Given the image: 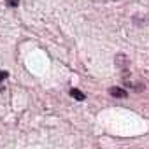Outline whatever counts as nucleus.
<instances>
[{"label":"nucleus","instance_id":"nucleus-1","mask_svg":"<svg viewBox=\"0 0 149 149\" xmlns=\"http://www.w3.org/2000/svg\"><path fill=\"white\" fill-rule=\"evenodd\" d=\"M109 95L114 97V98H126V97H128L126 90H123V88H119V86H112V88H109Z\"/></svg>","mask_w":149,"mask_h":149},{"label":"nucleus","instance_id":"nucleus-2","mask_svg":"<svg viewBox=\"0 0 149 149\" xmlns=\"http://www.w3.org/2000/svg\"><path fill=\"white\" fill-rule=\"evenodd\" d=\"M116 65H118L119 68H125V70H126V68H128V58H126L125 54H118V56H116Z\"/></svg>","mask_w":149,"mask_h":149},{"label":"nucleus","instance_id":"nucleus-3","mask_svg":"<svg viewBox=\"0 0 149 149\" xmlns=\"http://www.w3.org/2000/svg\"><path fill=\"white\" fill-rule=\"evenodd\" d=\"M70 97H74L76 100H84V98H86L84 93H81L79 90H70Z\"/></svg>","mask_w":149,"mask_h":149},{"label":"nucleus","instance_id":"nucleus-4","mask_svg":"<svg viewBox=\"0 0 149 149\" xmlns=\"http://www.w3.org/2000/svg\"><path fill=\"white\" fill-rule=\"evenodd\" d=\"M6 4H7L9 7H18V6H19V0H6Z\"/></svg>","mask_w":149,"mask_h":149},{"label":"nucleus","instance_id":"nucleus-5","mask_svg":"<svg viewBox=\"0 0 149 149\" xmlns=\"http://www.w3.org/2000/svg\"><path fill=\"white\" fill-rule=\"evenodd\" d=\"M7 76H9V74H7L6 70H0V83H2L4 79H7Z\"/></svg>","mask_w":149,"mask_h":149}]
</instances>
